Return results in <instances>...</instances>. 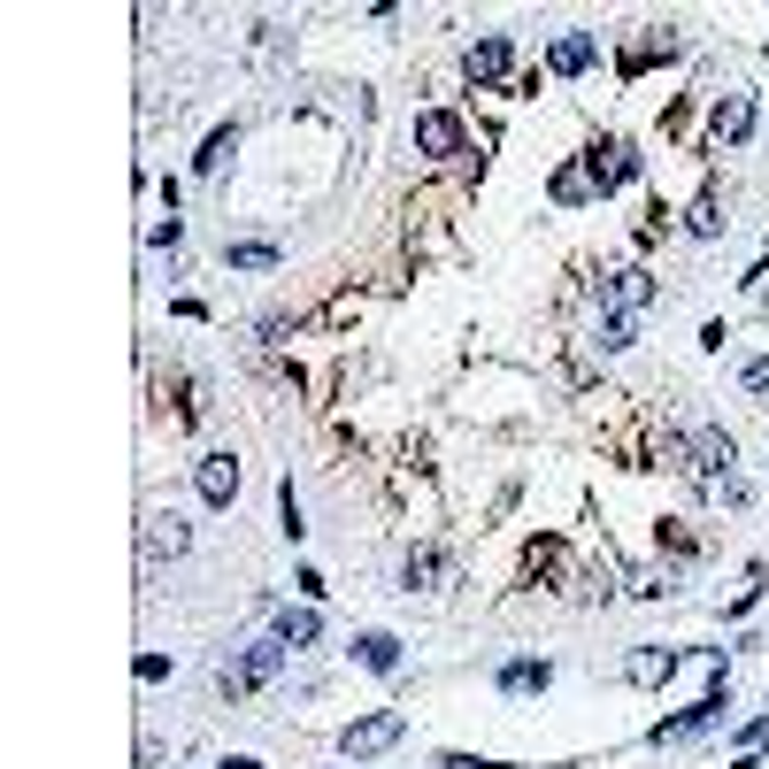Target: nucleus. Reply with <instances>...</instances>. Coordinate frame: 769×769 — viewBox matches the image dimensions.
<instances>
[{
	"label": "nucleus",
	"instance_id": "1",
	"mask_svg": "<svg viewBox=\"0 0 769 769\" xmlns=\"http://www.w3.org/2000/svg\"><path fill=\"white\" fill-rule=\"evenodd\" d=\"M731 462H739V447H731L723 432H693V447H685V462H677V470L701 477L716 500H731V508H739V500H746V485L731 477Z\"/></svg>",
	"mask_w": 769,
	"mask_h": 769
},
{
	"label": "nucleus",
	"instance_id": "2",
	"mask_svg": "<svg viewBox=\"0 0 769 769\" xmlns=\"http://www.w3.org/2000/svg\"><path fill=\"white\" fill-rule=\"evenodd\" d=\"M278 669H285V646H278V639H262V646H239V654L223 662V677H216V685H223L231 701H246L254 685H270Z\"/></svg>",
	"mask_w": 769,
	"mask_h": 769
},
{
	"label": "nucleus",
	"instance_id": "3",
	"mask_svg": "<svg viewBox=\"0 0 769 769\" xmlns=\"http://www.w3.org/2000/svg\"><path fill=\"white\" fill-rule=\"evenodd\" d=\"M631 178H639V154H631L624 139H601V146L585 154V185H592V193H616V185H631Z\"/></svg>",
	"mask_w": 769,
	"mask_h": 769
},
{
	"label": "nucleus",
	"instance_id": "4",
	"mask_svg": "<svg viewBox=\"0 0 769 769\" xmlns=\"http://www.w3.org/2000/svg\"><path fill=\"white\" fill-rule=\"evenodd\" d=\"M400 731H408V716H400V708H377V716H355L347 731H338V746H347V754L362 761V754H385Z\"/></svg>",
	"mask_w": 769,
	"mask_h": 769
},
{
	"label": "nucleus",
	"instance_id": "5",
	"mask_svg": "<svg viewBox=\"0 0 769 769\" xmlns=\"http://www.w3.org/2000/svg\"><path fill=\"white\" fill-rule=\"evenodd\" d=\"M723 708H731V693L716 685L708 701H693L685 716H669V723H654V746H677V739H693V731H708V723H723Z\"/></svg>",
	"mask_w": 769,
	"mask_h": 769
},
{
	"label": "nucleus",
	"instance_id": "6",
	"mask_svg": "<svg viewBox=\"0 0 769 769\" xmlns=\"http://www.w3.org/2000/svg\"><path fill=\"white\" fill-rule=\"evenodd\" d=\"M646 300H654V278H646V270H608V278H601V308H608V316H639Z\"/></svg>",
	"mask_w": 769,
	"mask_h": 769
},
{
	"label": "nucleus",
	"instance_id": "7",
	"mask_svg": "<svg viewBox=\"0 0 769 769\" xmlns=\"http://www.w3.org/2000/svg\"><path fill=\"white\" fill-rule=\"evenodd\" d=\"M193 485H201V500H208V508H231V500H239V462H231V454H201Z\"/></svg>",
	"mask_w": 769,
	"mask_h": 769
},
{
	"label": "nucleus",
	"instance_id": "8",
	"mask_svg": "<svg viewBox=\"0 0 769 769\" xmlns=\"http://www.w3.org/2000/svg\"><path fill=\"white\" fill-rule=\"evenodd\" d=\"M415 146L423 154H462V116L454 108H423L415 116Z\"/></svg>",
	"mask_w": 769,
	"mask_h": 769
},
{
	"label": "nucleus",
	"instance_id": "9",
	"mask_svg": "<svg viewBox=\"0 0 769 769\" xmlns=\"http://www.w3.org/2000/svg\"><path fill=\"white\" fill-rule=\"evenodd\" d=\"M185 539H193V531H185L178 516H146V531H139V562L154 569V562H169V554H185Z\"/></svg>",
	"mask_w": 769,
	"mask_h": 769
},
{
	"label": "nucleus",
	"instance_id": "10",
	"mask_svg": "<svg viewBox=\"0 0 769 769\" xmlns=\"http://www.w3.org/2000/svg\"><path fill=\"white\" fill-rule=\"evenodd\" d=\"M708 131H716V146H739V139L754 131V101H746V93H723L716 116H708Z\"/></svg>",
	"mask_w": 769,
	"mask_h": 769
},
{
	"label": "nucleus",
	"instance_id": "11",
	"mask_svg": "<svg viewBox=\"0 0 769 769\" xmlns=\"http://www.w3.org/2000/svg\"><path fill=\"white\" fill-rule=\"evenodd\" d=\"M508 62H516V47H508L500 31L470 47V77H477V85H500V77H508Z\"/></svg>",
	"mask_w": 769,
	"mask_h": 769
},
{
	"label": "nucleus",
	"instance_id": "12",
	"mask_svg": "<svg viewBox=\"0 0 769 769\" xmlns=\"http://www.w3.org/2000/svg\"><path fill=\"white\" fill-rule=\"evenodd\" d=\"M592 54H601V47H592V31H562V39L547 47V62H554L562 77H585V69H592Z\"/></svg>",
	"mask_w": 769,
	"mask_h": 769
},
{
	"label": "nucleus",
	"instance_id": "13",
	"mask_svg": "<svg viewBox=\"0 0 769 769\" xmlns=\"http://www.w3.org/2000/svg\"><path fill=\"white\" fill-rule=\"evenodd\" d=\"M439 577H447V554L439 547H408V562H400V585L408 592H432Z\"/></svg>",
	"mask_w": 769,
	"mask_h": 769
},
{
	"label": "nucleus",
	"instance_id": "14",
	"mask_svg": "<svg viewBox=\"0 0 769 769\" xmlns=\"http://www.w3.org/2000/svg\"><path fill=\"white\" fill-rule=\"evenodd\" d=\"M355 662L377 669V677H393V669H400V639H393V631H362V639H355Z\"/></svg>",
	"mask_w": 769,
	"mask_h": 769
},
{
	"label": "nucleus",
	"instance_id": "15",
	"mask_svg": "<svg viewBox=\"0 0 769 769\" xmlns=\"http://www.w3.org/2000/svg\"><path fill=\"white\" fill-rule=\"evenodd\" d=\"M316 631H323V624H316V608H278V624H270V639H278V646H316Z\"/></svg>",
	"mask_w": 769,
	"mask_h": 769
},
{
	"label": "nucleus",
	"instance_id": "16",
	"mask_svg": "<svg viewBox=\"0 0 769 769\" xmlns=\"http://www.w3.org/2000/svg\"><path fill=\"white\" fill-rule=\"evenodd\" d=\"M231 154H239V124H216V131H208V146L193 154V169H201V178H216Z\"/></svg>",
	"mask_w": 769,
	"mask_h": 769
},
{
	"label": "nucleus",
	"instance_id": "17",
	"mask_svg": "<svg viewBox=\"0 0 769 769\" xmlns=\"http://www.w3.org/2000/svg\"><path fill=\"white\" fill-rule=\"evenodd\" d=\"M547 685H554L547 662H508V669H500V693H547Z\"/></svg>",
	"mask_w": 769,
	"mask_h": 769
},
{
	"label": "nucleus",
	"instance_id": "18",
	"mask_svg": "<svg viewBox=\"0 0 769 769\" xmlns=\"http://www.w3.org/2000/svg\"><path fill=\"white\" fill-rule=\"evenodd\" d=\"M669 669H677V654H669V646H646V654H631V662H624L631 685H662Z\"/></svg>",
	"mask_w": 769,
	"mask_h": 769
},
{
	"label": "nucleus",
	"instance_id": "19",
	"mask_svg": "<svg viewBox=\"0 0 769 769\" xmlns=\"http://www.w3.org/2000/svg\"><path fill=\"white\" fill-rule=\"evenodd\" d=\"M601 347H608V355L639 347V316H601Z\"/></svg>",
	"mask_w": 769,
	"mask_h": 769
},
{
	"label": "nucleus",
	"instance_id": "20",
	"mask_svg": "<svg viewBox=\"0 0 769 769\" xmlns=\"http://www.w3.org/2000/svg\"><path fill=\"white\" fill-rule=\"evenodd\" d=\"M231 262H239V270H278V246H262V239H246V246H231Z\"/></svg>",
	"mask_w": 769,
	"mask_h": 769
},
{
	"label": "nucleus",
	"instance_id": "21",
	"mask_svg": "<svg viewBox=\"0 0 769 769\" xmlns=\"http://www.w3.org/2000/svg\"><path fill=\"white\" fill-rule=\"evenodd\" d=\"M278 516H285V539H300V531H308V524H300V500H293V477L278 485Z\"/></svg>",
	"mask_w": 769,
	"mask_h": 769
},
{
	"label": "nucleus",
	"instance_id": "22",
	"mask_svg": "<svg viewBox=\"0 0 769 769\" xmlns=\"http://www.w3.org/2000/svg\"><path fill=\"white\" fill-rule=\"evenodd\" d=\"M693 231H701V239H708V231H723V208H716V193L693 208Z\"/></svg>",
	"mask_w": 769,
	"mask_h": 769
},
{
	"label": "nucleus",
	"instance_id": "23",
	"mask_svg": "<svg viewBox=\"0 0 769 769\" xmlns=\"http://www.w3.org/2000/svg\"><path fill=\"white\" fill-rule=\"evenodd\" d=\"M739 385H746V393H761V400H769V355H761V362H746V370H739Z\"/></svg>",
	"mask_w": 769,
	"mask_h": 769
},
{
	"label": "nucleus",
	"instance_id": "24",
	"mask_svg": "<svg viewBox=\"0 0 769 769\" xmlns=\"http://www.w3.org/2000/svg\"><path fill=\"white\" fill-rule=\"evenodd\" d=\"M439 769H516V761H477V754H447Z\"/></svg>",
	"mask_w": 769,
	"mask_h": 769
},
{
	"label": "nucleus",
	"instance_id": "25",
	"mask_svg": "<svg viewBox=\"0 0 769 769\" xmlns=\"http://www.w3.org/2000/svg\"><path fill=\"white\" fill-rule=\"evenodd\" d=\"M754 739H769V708H761V716H754V723L739 731V746H754Z\"/></svg>",
	"mask_w": 769,
	"mask_h": 769
}]
</instances>
